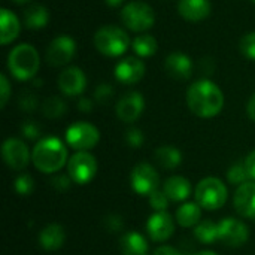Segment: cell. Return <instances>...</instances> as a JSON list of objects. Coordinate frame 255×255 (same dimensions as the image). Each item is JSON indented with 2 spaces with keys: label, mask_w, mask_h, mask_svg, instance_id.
Returning <instances> with one entry per match:
<instances>
[{
  "label": "cell",
  "mask_w": 255,
  "mask_h": 255,
  "mask_svg": "<svg viewBox=\"0 0 255 255\" xmlns=\"http://www.w3.org/2000/svg\"><path fill=\"white\" fill-rule=\"evenodd\" d=\"M15 190L16 193H19L21 196H28L33 193L34 190V182L31 179L30 175L24 173V175H19L15 181Z\"/></svg>",
  "instance_id": "obj_32"
},
{
  "label": "cell",
  "mask_w": 255,
  "mask_h": 255,
  "mask_svg": "<svg viewBox=\"0 0 255 255\" xmlns=\"http://www.w3.org/2000/svg\"><path fill=\"white\" fill-rule=\"evenodd\" d=\"M211 9L212 6L209 0H179L178 3L179 15L190 22H200L206 19Z\"/></svg>",
  "instance_id": "obj_18"
},
{
  "label": "cell",
  "mask_w": 255,
  "mask_h": 255,
  "mask_svg": "<svg viewBox=\"0 0 255 255\" xmlns=\"http://www.w3.org/2000/svg\"><path fill=\"white\" fill-rule=\"evenodd\" d=\"M121 21L128 30L136 31V33H143L154 25L155 13H154V9L148 3L134 0V1L127 3L123 7Z\"/></svg>",
  "instance_id": "obj_6"
},
{
  "label": "cell",
  "mask_w": 255,
  "mask_h": 255,
  "mask_svg": "<svg viewBox=\"0 0 255 255\" xmlns=\"http://www.w3.org/2000/svg\"><path fill=\"white\" fill-rule=\"evenodd\" d=\"M248 238V227L236 218H226L218 224V241L227 247H242L247 244Z\"/></svg>",
  "instance_id": "obj_11"
},
{
  "label": "cell",
  "mask_w": 255,
  "mask_h": 255,
  "mask_svg": "<svg viewBox=\"0 0 255 255\" xmlns=\"http://www.w3.org/2000/svg\"><path fill=\"white\" fill-rule=\"evenodd\" d=\"M123 1H124V0H105V3H106V4H109V6H112V7L120 6Z\"/></svg>",
  "instance_id": "obj_45"
},
{
  "label": "cell",
  "mask_w": 255,
  "mask_h": 255,
  "mask_svg": "<svg viewBox=\"0 0 255 255\" xmlns=\"http://www.w3.org/2000/svg\"><path fill=\"white\" fill-rule=\"evenodd\" d=\"M133 190L140 196H151L158 190L160 176L155 169L148 163H139L130 175Z\"/></svg>",
  "instance_id": "obj_10"
},
{
  "label": "cell",
  "mask_w": 255,
  "mask_h": 255,
  "mask_svg": "<svg viewBox=\"0 0 255 255\" xmlns=\"http://www.w3.org/2000/svg\"><path fill=\"white\" fill-rule=\"evenodd\" d=\"M76 52V42L66 34L57 36L52 39V42L48 45L45 52V60L52 67L66 66L72 61Z\"/></svg>",
  "instance_id": "obj_9"
},
{
  "label": "cell",
  "mask_w": 255,
  "mask_h": 255,
  "mask_svg": "<svg viewBox=\"0 0 255 255\" xmlns=\"http://www.w3.org/2000/svg\"><path fill=\"white\" fill-rule=\"evenodd\" d=\"M108 227H109L112 232H117L118 229L123 227L121 218H120V217H109V218H108Z\"/></svg>",
  "instance_id": "obj_43"
},
{
  "label": "cell",
  "mask_w": 255,
  "mask_h": 255,
  "mask_svg": "<svg viewBox=\"0 0 255 255\" xmlns=\"http://www.w3.org/2000/svg\"><path fill=\"white\" fill-rule=\"evenodd\" d=\"M149 205L155 212H163L169 205V197L164 194L163 190H157L149 196Z\"/></svg>",
  "instance_id": "obj_33"
},
{
  "label": "cell",
  "mask_w": 255,
  "mask_h": 255,
  "mask_svg": "<svg viewBox=\"0 0 255 255\" xmlns=\"http://www.w3.org/2000/svg\"><path fill=\"white\" fill-rule=\"evenodd\" d=\"M31 161L39 172L55 173L67 161V148L58 137H43L33 148Z\"/></svg>",
  "instance_id": "obj_2"
},
{
  "label": "cell",
  "mask_w": 255,
  "mask_h": 255,
  "mask_svg": "<svg viewBox=\"0 0 255 255\" xmlns=\"http://www.w3.org/2000/svg\"><path fill=\"white\" fill-rule=\"evenodd\" d=\"M227 178L235 185H242V184L248 182L247 179L250 178V175H248V170L245 167V163L244 164L238 163V164L232 166L230 170H229V173H227Z\"/></svg>",
  "instance_id": "obj_30"
},
{
  "label": "cell",
  "mask_w": 255,
  "mask_h": 255,
  "mask_svg": "<svg viewBox=\"0 0 255 255\" xmlns=\"http://www.w3.org/2000/svg\"><path fill=\"white\" fill-rule=\"evenodd\" d=\"M21 133L24 137L33 140V139H37L40 136V127L37 123H33V121H27L21 126Z\"/></svg>",
  "instance_id": "obj_37"
},
{
  "label": "cell",
  "mask_w": 255,
  "mask_h": 255,
  "mask_svg": "<svg viewBox=\"0 0 255 255\" xmlns=\"http://www.w3.org/2000/svg\"><path fill=\"white\" fill-rule=\"evenodd\" d=\"M72 182H73V181L70 179V176H66V175H60V176H57V178L52 179V185H54L57 190H60V191L67 190V188L70 187Z\"/></svg>",
  "instance_id": "obj_39"
},
{
  "label": "cell",
  "mask_w": 255,
  "mask_h": 255,
  "mask_svg": "<svg viewBox=\"0 0 255 255\" xmlns=\"http://www.w3.org/2000/svg\"><path fill=\"white\" fill-rule=\"evenodd\" d=\"M145 109V99L140 93L131 91L120 99L117 103V117L123 123H134Z\"/></svg>",
  "instance_id": "obj_13"
},
{
  "label": "cell",
  "mask_w": 255,
  "mask_h": 255,
  "mask_svg": "<svg viewBox=\"0 0 255 255\" xmlns=\"http://www.w3.org/2000/svg\"><path fill=\"white\" fill-rule=\"evenodd\" d=\"M196 203L206 211H217L227 202V187L218 178H205L196 187Z\"/></svg>",
  "instance_id": "obj_5"
},
{
  "label": "cell",
  "mask_w": 255,
  "mask_h": 255,
  "mask_svg": "<svg viewBox=\"0 0 255 255\" xmlns=\"http://www.w3.org/2000/svg\"><path fill=\"white\" fill-rule=\"evenodd\" d=\"M253 1H254V3H255V0H253Z\"/></svg>",
  "instance_id": "obj_48"
},
{
  "label": "cell",
  "mask_w": 255,
  "mask_h": 255,
  "mask_svg": "<svg viewBox=\"0 0 255 255\" xmlns=\"http://www.w3.org/2000/svg\"><path fill=\"white\" fill-rule=\"evenodd\" d=\"M12 3H15V4H24V3H27V1H30V0H10Z\"/></svg>",
  "instance_id": "obj_47"
},
{
  "label": "cell",
  "mask_w": 255,
  "mask_h": 255,
  "mask_svg": "<svg viewBox=\"0 0 255 255\" xmlns=\"http://www.w3.org/2000/svg\"><path fill=\"white\" fill-rule=\"evenodd\" d=\"M152 255H182L178 250H175V248H172V247H166V245H163V247H158L155 251H154V254Z\"/></svg>",
  "instance_id": "obj_42"
},
{
  "label": "cell",
  "mask_w": 255,
  "mask_h": 255,
  "mask_svg": "<svg viewBox=\"0 0 255 255\" xmlns=\"http://www.w3.org/2000/svg\"><path fill=\"white\" fill-rule=\"evenodd\" d=\"M18 105H19V108H21L22 111H25V112H33V111L37 108L39 102H37V97H36L33 93L24 91V93L19 96Z\"/></svg>",
  "instance_id": "obj_35"
},
{
  "label": "cell",
  "mask_w": 255,
  "mask_h": 255,
  "mask_svg": "<svg viewBox=\"0 0 255 255\" xmlns=\"http://www.w3.org/2000/svg\"><path fill=\"white\" fill-rule=\"evenodd\" d=\"M78 109L81 112H84V114H88L93 109V102L88 97H81L79 102H78Z\"/></svg>",
  "instance_id": "obj_41"
},
{
  "label": "cell",
  "mask_w": 255,
  "mask_h": 255,
  "mask_svg": "<svg viewBox=\"0 0 255 255\" xmlns=\"http://www.w3.org/2000/svg\"><path fill=\"white\" fill-rule=\"evenodd\" d=\"M49 21V12L43 4L34 3L24 10V25L31 30L43 28Z\"/></svg>",
  "instance_id": "obj_24"
},
{
  "label": "cell",
  "mask_w": 255,
  "mask_h": 255,
  "mask_svg": "<svg viewBox=\"0 0 255 255\" xmlns=\"http://www.w3.org/2000/svg\"><path fill=\"white\" fill-rule=\"evenodd\" d=\"M164 67L173 79H188L193 73V61L184 52H172L167 55Z\"/></svg>",
  "instance_id": "obj_19"
},
{
  "label": "cell",
  "mask_w": 255,
  "mask_h": 255,
  "mask_svg": "<svg viewBox=\"0 0 255 255\" xmlns=\"http://www.w3.org/2000/svg\"><path fill=\"white\" fill-rule=\"evenodd\" d=\"M10 96V84L6 75H0V108H4Z\"/></svg>",
  "instance_id": "obj_38"
},
{
  "label": "cell",
  "mask_w": 255,
  "mask_h": 255,
  "mask_svg": "<svg viewBox=\"0 0 255 255\" xmlns=\"http://www.w3.org/2000/svg\"><path fill=\"white\" fill-rule=\"evenodd\" d=\"M145 76V64L139 57H126L115 66V78L121 84L133 85Z\"/></svg>",
  "instance_id": "obj_14"
},
{
  "label": "cell",
  "mask_w": 255,
  "mask_h": 255,
  "mask_svg": "<svg viewBox=\"0 0 255 255\" xmlns=\"http://www.w3.org/2000/svg\"><path fill=\"white\" fill-rule=\"evenodd\" d=\"M245 167L248 170L250 178L255 179V151H253L247 158H245Z\"/></svg>",
  "instance_id": "obj_40"
},
{
  "label": "cell",
  "mask_w": 255,
  "mask_h": 255,
  "mask_svg": "<svg viewBox=\"0 0 255 255\" xmlns=\"http://www.w3.org/2000/svg\"><path fill=\"white\" fill-rule=\"evenodd\" d=\"M202 218V208L199 203H185L176 212V221L181 227H194L200 223Z\"/></svg>",
  "instance_id": "obj_25"
},
{
  "label": "cell",
  "mask_w": 255,
  "mask_h": 255,
  "mask_svg": "<svg viewBox=\"0 0 255 255\" xmlns=\"http://www.w3.org/2000/svg\"><path fill=\"white\" fill-rule=\"evenodd\" d=\"M155 158H157V163L161 167L169 169V170L176 169L182 163V154H181V151L176 146H172V145L160 146L155 151Z\"/></svg>",
  "instance_id": "obj_26"
},
{
  "label": "cell",
  "mask_w": 255,
  "mask_h": 255,
  "mask_svg": "<svg viewBox=\"0 0 255 255\" xmlns=\"http://www.w3.org/2000/svg\"><path fill=\"white\" fill-rule=\"evenodd\" d=\"M67 172L75 184L79 185L88 184L90 181H93V178L97 173L96 157L87 151H78L75 155H72V158H69Z\"/></svg>",
  "instance_id": "obj_8"
},
{
  "label": "cell",
  "mask_w": 255,
  "mask_h": 255,
  "mask_svg": "<svg viewBox=\"0 0 255 255\" xmlns=\"http://www.w3.org/2000/svg\"><path fill=\"white\" fill-rule=\"evenodd\" d=\"M164 194L172 202H184L191 193V184L184 176H172L163 185Z\"/></svg>",
  "instance_id": "obj_21"
},
{
  "label": "cell",
  "mask_w": 255,
  "mask_h": 255,
  "mask_svg": "<svg viewBox=\"0 0 255 255\" xmlns=\"http://www.w3.org/2000/svg\"><path fill=\"white\" fill-rule=\"evenodd\" d=\"M1 157L6 166L13 170H22L24 167H27L28 161L31 160L27 145L22 140L13 137L4 140L1 146Z\"/></svg>",
  "instance_id": "obj_12"
},
{
  "label": "cell",
  "mask_w": 255,
  "mask_h": 255,
  "mask_svg": "<svg viewBox=\"0 0 255 255\" xmlns=\"http://www.w3.org/2000/svg\"><path fill=\"white\" fill-rule=\"evenodd\" d=\"M66 239L64 229L58 224H49L39 233V244L46 251H57L63 247Z\"/></svg>",
  "instance_id": "obj_22"
},
{
  "label": "cell",
  "mask_w": 255,
  "mask_h": 255,
  "mask_svg": "<svg viewBox=\"0 0 255 255\" xmlns=\"http://www.w3.org/2000/svg\"><path fill=\"white\" fill-rule=\"evenodd\" d=\"M66 140L69 146L76 151H88L99 143L100 131L96 126L85 121H79L72 124L66 130Z\"/></svg>",
  "instance_id": "obj_7"
},
{
  "label": "cell",
  "mask_w": 255,
  "mask_h": 255,
  "mask_svg": "<svg viewBox=\"0 0 255 255\" xmlns=\"http://www.w3.org/2000/svg\"><path fill=\"white\" fill-rule=\"evenodd\" d=\"M85 87H87V76L76 66L66 67L58 76V88L66 96H79L84 93Z\"/></svg>",
  "instance_id": "obj_16"
},
{
  "label": "cell",
  "mask_w": 255,
  "mask_h": 255,
  "mask_svg": "<svg viewBox=\"0 0 255 255\" xmlns=\"http://www.w3.org/2000/svg\"><path fill=\"white\" fill-rule=\"evenodd\" d=\"M112 96H114V88H112L111 84H100V85H97V88L94 90V99H96V102L100 103V105L108 103V102L112 99Z\"/></svg>",
  "instance_id": "obj_34"
},
{
  "label": "cell",
  "mask_w": 255,
  "mask_h": 255,
  "mask_svg": "<svg viewBox=\"0 0 255 255\" xmlns=\"http://www.w3.org/2000/svg\"><path fill=\"white\" fill-rule=\"evenodd\" d=\"M247 114H248L250 120L255 123V93L253 94V97L248 100V105H247Z\"/></svg>",
  "instance_id": "obj_44"
},
{
  "label": "cell",
  "mask_w": 255,
  "mask_h": 255,
  "mask_svg": "<svg viewBox=\"0 0 255 255\" xmlns=\"http://www.w3.org/2000/svg\"><path fill=\"white\" fill-rule=\"evenodd\" d=\"M66 103L64 100H61L60 97L57 96H52L49 99H46L42 105V112L45 117L51 118V120H55V118H60L61 115H64L66 112Z\"/></svg>",
  "instance_id": "obj_29"
},
{
  "label": "cell",
  "mask_w": 255,
  "mask_h": 255,
  "mask_svg": "<svg viewBox=\"0 0 255 255\" xmlns=\"http://www.w3.org/2000/svg\"><path fill=\"white\" fill-rule=\"evenodd\" d=\"M131 48L137 57L146 58V57H152L157 52L158 43H157V39L151 34H139L133 39Z\"/></svg>",
  "instance_id": "obj_27"
},
{
  "label": "cell",
  "mask_w": 255,
  "mask_h": 255,
  "mask_svg": "<svg viewBox=\"0 0 255 255\" xmlns=\"http://www.w3.org/2000/svg\"><path fill=\"white\" fill-rule=\"evenodd\" d=\"M146 232L154 242H166L172 238L175 232L173 218L166 212H155L149 217L146 223Z\"/></svg>",
  "instance_id": "obj_15"
},
{
  "label": "cell",
  "mask_w": 255,
  "mask_h": 255,
  "mask_svg": "<svg viewBox=\"0 0 255 255\" xmlns=\"http://www.w3.org/2000/svg\"><path fill=\"white\" fill-rule=\"evenodd\" d=\"M94 46L96 49L111 58L123 55L130 48V37L126 30L117 25H103L94 34Z\"/></svg>",
  "instance_id": "obj_4"
},
{
  "label": "cell",
  "mask_w": 255,
  "mask_h": 255,
  "mask_svg": "<svg viewBox=\"0 0 255 255\" xmlns=\"http://www.w3.org/2000/svg\"><path fill=\"white\" fill-rule=\"evenodd\" d=\"M123 255H148V242L137 232H128L120 239Z\"/></svg>",
  "instance_id": "obj_23"
},
{
  "label": "cell",
  "mask_w": 255,
  "mask_h": 255,
  "mask_svg": "<svg viewBox=\"0 0 255 255\" xmlns=\"http://www.w3.org/2000/svg\"><path fill=\"white\" fill-rule=\"evenodd\" d=\"M188 109L199 118H214L224 106V94L220 87L209 79H199L187 90Z\"/></svg>",
  "instance_id": "obj_1"
},
{
  "label": "cell",
  "mask_w": 255,
  "mask_h": 255,
  "mask_svg": "<svg viewBox=\"0 0 255 255\" xmlns=\"http://www.w3.org/2000/svg\"><path fill=\"white\" fill-rule=\"evenodd\" d=\"M194 255H218L217 253H212V251H200V253H197V254Z\"/></svg>",
  "instance_id": "obj_46"
},
{
  "label": "cell",
  "mask_w": 255,
  "mask_h": 255,
  "mask_svg": "<svg viewBox=\"0 0 255 255\" xmlns=\"http://www.w3.org/2000/svg\"><path fill=\"white\" fill-rule=\"evenodd\" d=\"M143 140H145L143 133H142L139 128L133 127V128L127 130V133H126V142H127L128 146H131V148H139V146H142Z\"/></svg>",
  "instance_id": "obj_36"
},
{
  "label": "cell",
  "mask_w": 255,
  "mask_h": 255,
  "mask_svg": "<svg viewBox=\"0 0 255 255\" xmlns=\"http://www.w3.org/2000/svg\"><path fill=\"white\" fill-rule=\"evenodd\" d=\"M19 30H21V24L18 16L12 10L3 7L0 10V43L7 45L13 42L18 37Z\"/></svg>",
  "instance_id": "obj_20"
},
{
  "label": "cell",
  "mask_w": 255,
  "mask_h": 255,
  "mask_svg": "<svg viewBox=\"0 0 255 255\" xmlns=\"http://www.w3.org/2000/svg\"><path fill=\"white\" fill-rule=\"evenodd\" d=\"M239 49L244 54V57H247L248 60L255 61V31L247 33L241 42H239Z\"/></svg>",
  "instance_id": "obj_31"
},
{
  "label": "cell",
  "mask_w": 255,
  "mask_h": 255,
  "mask_svg": "<svg viewBox=\"0 0 255 255\" xmlns=\"http://www.w3.org/2000/svg\"><path fill=\"white\" fill-rule=\"evenodd\" d=\"M236 212L244 218H255V182H245L238 187L233 199Z\"/></svg>",
  "instance_id": "obj_17"
},
{
  "label": "cell",
  "mask_w": 255,
  "mask_h": 255,
  "mask_svg": "<svg viewBox=\"0 0 255 255\" xmlns=\"http://www.w3.org/2000/svg\"><path fill=\"white\" fill-rule=\"evenodd\" d=\"M40 58L36 48L30 43L16 45L7 55V69L18 81H28L36 76Z\"/></svg>",
  "instance_id": "obj_3"
},
{
  "label": "cell",
  "mask_w": 255,
  "mask_h": 255,
  "mask_svg": "<svg viewBox=\"0 0 255 255\" xmlns=\"http://www.w3.org/2000/svg\"><path fill=\"white\" fill-rule=\"evenodd\" d=\"M194 236L199 242H202L205 245H211L215 241H218V224H215L209 220L200 221L196 226Z\"/></svg>",
  "instance_id": "obj_28"
}]
</instances>
